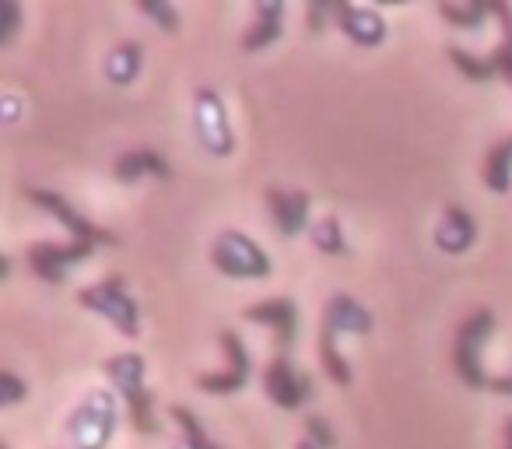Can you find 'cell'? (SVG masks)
Wrapping results in <instances>:
<instances>
[{
    "label": "cell",
    "instance_id": "cell-1",
    "mask_svg": "<svg viewBox=\"0 0 512 449\" xmlns=\"http://www.w3.org/2000/svg\"><path fill=\"white\" fill-rule=\"evenodd\" d=\"M116 432V400L109 390L85 393L67 421V439L74 449H106L109 435Z\"/></svg>",
    "mask_w": 512,
    "mask_h": 449
},
{
    "label": "cell",
    "instance_id": "cell-2",
    "mask_svg": "<svg viewBox=\"0 0 512 449\" xmlns=\"http://www.w3.org/2000/svg\"><path fill=\"white\" fill-rule=\"evenodd\" d=\"M491 330H495V313H491V309H474V313L456 327L453 365H456V376H460L463 386H470V390H481V386L491 383L481 369V348L491 337Z\"/></svg>",
    "mask_w": 512,
    "mask_h": 449
},
{
    "label": "cell",
    "instance_id": "cell-3",
    "mask_svg": "<svg viewBox=\"0 0 512 449\" xmlns=\"http://www.w3.org/2000/svg\"><path fill=\"white\" fill-rule=\"evenodd\" d=\"M78 302L85 309H92V313L106 316V320L113 323L123 337H134L137 327H141V306L130 299V292H127V285H123L120 274L102 278L99 285H92V288H81Z\"/></svg>",
    "mask_w": 512,
    "mask_h": 449
},
{
    "label": "cell",
    "instance_id": "cell-4",
    "mask_svg": "<svg viewBox=\"0 0 512 449\" xmlns=\"http://www.w3.org/2000/svg\"><path fill=\"white\" fill-rule=\"evenodd\" d=\"M211 264L218 267L225 278H267L271 274V257L260 250L249 236L235 229H225L211 246Z\"/></svg>",
    "mask_w": 512,
    "mask_h": 449
},
{
    "label": "cell",
    "instance_id": "cell-5",
    "mask_svg": "<svg viewBox=\"0 0 512 449\" xmlns=\"http://www.w3.org/2000/svg\"><path fill=\"white\" fill-rule=\"evenodd\" d=\"M25 197H29L36 207H43V211H50L53 218L71 232V239H81V243H92V246H116L120 243L116 232H109V229H102V225H95V221H88L85 214L74 211V207L67 204V197H60V193L39 190V186H25Z\"/></svg>",
    "mask_w": 512,
    "mask_h": 449
},
{
    "label": "cell",
    "instance_id": "cell-6",
    "mask_svg": "<svg viewBox=\"0 0 512 449\" xmlns=\"http://www.w3.org/2000/svg\"><path fill=\"white\" fill-rule=\"evenodd\" d=\"M193 123H197V137L211 155H232L235 137L228 127L225 102L214 88H197L193 95Z\"/></svg>",
    "mask_w": 512,
    "mask_h": 449
},
{
    "label": "cell",
    "instance_id": "cell-7",
    "mask_svg": "<svg viewBox=\"0 0 512 449\" xmlns=\"http://www.w3.org/2000/svg\"><path fill=\"white\" fill-rule=\"evenodd\" d=\"M92 243H81V239H71V243H36L29 246V267L39 281L46 285H64L67 267L81 264V260H92Z\"/></svg>",
    "mask_w": 512,
    "mask_h": 449
},
{
    "label": "cell",
    "instance_id": "cell-8",
    "mask_svg": "<svg viewBox=\"0 0 512 449\" xmlns=\"http://www.w3.org/2000/svg\"><path fill=\"white\" fill-rule=\"evenodd\" d=\"M264 390H267V397H271V404L285 407V411H299L306 400H313L316 383L306 372H295L285 355H278V358H271L264 369Z\"/></svg>",
    "mask_w": 512,
    "mask_h": 449
},
{
    "label": "cell",
    "instance_id": "cell-9",
    "mask_svg": "<svg viewBox=\"0 0 512 449\" xmlns=\"http://www.w3.org/2000/svg\"><path fill=\"white\" fill-rule=\"evenodd\" d=\"M330 18L358 46H379L386 39V22L376 8H358V4H348V0H330Z\"/></svg>",
    "mask_w": 512,
    "mask_h": 449
},
{
    "label": "cell",
    "instance_id": "cell-10",
    "mask_svg": "<svg viewBox=\"0 0 512 449\" xmlns=\"http://www.w3.org/2000/svg\"><path fill=\"white\" fill-rule=\"evenodd\" d=\"M242 320L246 323H260V327H271L278 337L281 351H288L295 344V327H299V309L292 299H267L256 302V306L242 309Z\"/></svg>",
    "mask_w": 512,
    "mask_h": 449
},
{
    "label": "cell",
    "instance_id": "cell-11",
    "mask_svg": "<svg viewBox=\"0 0 512 449\" xmlns=\"http://www.w3.org/2000/svg\"><path fill=\"white\" fill-rule=\"evenodd\" d=\"M264 197H267V207H271V218L281 236H299V232L306 229L309 204H313V197H309L306 190L285 193L281 186H267Z\"/></svg>",
    "mask_w": 512,
    "mask_h": 449
},
{
    "label": "cell",
    "instance_id": "cell-12",
    "mask_svg": "<svg viewBox=\"0 0 512 449\" xmlns=\"http://www.w3.org/2000/svg\"><path fill=\"white\" fill-rule=\"evenodd\" d=\"M323 330H330V334H369L372 313L365 306H358L351 295L337 292L323 306Z\"/></svg>",
    "mask_w": 512,
    "mask_h": 449
},
{
    "label": "cell",
    "instance_id": "cell-13",
    "mask_svg": "<svg viewBox=\"0 0 512 449\" xmlns=\"http://www.w3.org/2000/svg\"><path fill=\"white\" fill-rule=\"evenodd\" d=\"M474 239H477L474 218H470L460 204H449L446 211H442L439 229H435V246H439L442 253H467L470 246H474Z\"/></svg>",
    "mask_w": 512,
    "mask_h": 449
},
{
    "label": "cell",
    "instance_id": "cell-14",
    "mask_svg": "<svg viewBox=\"0 0 512 449\" xmlns=\"http://www.w3.org/2000/svg\"><path fill=\"white\" fill-rule=\"evenodd\" d=\"M113 176L120 183H137L144 176H155V179H169L172 169L158 151L151 148H134V151H123L120 158L113 162Z\"/></svg>",
    "mask_w": 512,
    "mask_h": 449
},
{
    "label": "cell",
    "instance_id": "cell-15",
    "mask_svg": "<svg viewBox=\"0 0 512 449\" xmlns=\"http://www.w3.org/2000/svg\"><path fill=\"white\" fill-rule=\"evenodd\" d=\"M256 22L249 25V32L242 36V50H264L274 39L281 36V25H285V4L281 0H256Z\"/></svg>",
    "mask_w": 512,
    "mask_h": 449
},
{
    "label": "cell",
    "instance_id": "cell-16",
    "mask_svg": "<svg viewBox=\"0 0 512 449\" xmlns=\"http://www.w3.org/2000/svg\"><path fill=\"white\" fill-rule=\"evenodd\" d=\"M141 57H144V46L137 39H123V43H116L109 50L102 71H106V78L113 85H130L137 78V71H141Z\"/></svg>",
    "mask_w": 512,
    "mask_h": 449
},
{
    "label": "cell",
    "instance_id": "cell-17",
    "mask_svg": "<svg viewBox=\"0 0 512 449\" xmlns=\"http://www.w3.org/2000/svg\"><path fill=\"white\" fill-rule=\"evenodd\" d=\"M106 376L113 379V386L123 393V400L130 397V393L144 390V358L134 355V351H120V355L106 358Z\"/></svg>",
    "mask_w": 512,
    "mask_h": 449
},
{
    "label": "cell",
    "instance_id": "cell-18",
    "mask_svg": "<svg viewBox=\"0 0 512 449\" xmlns=\"http://www.w3.org/2000/svg\"><path fill=\"white\" fill-rule=\"evenodd\" d=\"M481 176H484V186H488V190H495V193L512 190V137L498 141L495 148L488 151Z\"/></svg>",
    "mask_w": 512,
    "mask_h": 449
},
{
    "label": "cell",
    "instance_id": "cell-19",
    "mask_svg": "<svg viewBox=\"0 0 512 449\" xmlns=\"http://www.w3.org/2000/svg\"><path fill=\"white\" fill-rule=\"evenodd\" d=\"M439 15L449 25H456V29H481L484 18L495 15V11H491V0H470V4H446V0H439Z\"/></svg>",
    "mask_w": 512,
    "mask_h": 449
},
{
    "label": "cell",
    "instance_id": "cell-20",
    "mask_svg": "<svg viewBox=\"0 0 512 449\" xmlns=\"http://www.w3.org/2000/svg\"><path fill=\"white\" fill-rule=\"evenodd\" d=\"M491 11H495V18L502 22V43L491 50V64H495V71L502 74L505 81H512V8L502 4V0H491Z\"/></svg>",
    "mask_w": 512,
    "mask_h": 449
},
{
    "label": "cell",
    "instance_id": "cell-21",
    "mask_svg": "<svg viewBox=\"0 0 512 449\" xmlns=\"http://www.w3.org/2000/svg\"><path fill=\"white\" fill-rule=\"evenodd\" d=\"M320 365L330 383H337V386L351 383V369H348V362H344L341 348H337V334H330V330H323V327H320Z\"/></svg>",
    "mask_w": 512,
    "mask_h": 449
},
{
    "label": "cell",
    "instance_id": "cell-22",
    "mask_svg": "<svg viewBox=\"0 0 512 449\" xmlns=\"http://www.w3.org/2000/svg\"><path fill=\"white\" fill-rule=\"evenodd\" d=\"M309 239H313L316 250L327 253V257H344V253H348V243H344L341 221L337 218H320L313 229H309Z\"/></svg>",
    "mask_w": 512,
    "mask_h": 449
},
{
    "label": "cell",
    "instance_id": "cell-23",
    "mask_svg": "<svg viewBox=\"0 0 512 449\" xmlns=\"http://www.w3.org/2000/svg\"><path fill=\"white\" fill-rule=\"evenodd\" d=\"M169 418L183 428V442H179L176 449H211V442H207V435H204V425H200V418L186 404H172Z\"/></svg>",
    "mask_w": 512,
    "mask_h": 449
},
{
    "label": "cell",
    "instance_id": "cell-24",
    "mask_svg": "<svg viewBox=\"0 0 512 449\" xmlns=\"http://www.w3.org/2000/svg\"><path fill=\"white\" fill-rule=\"evenodd\" d=\"M446 57L453 60L456 71L470 81H491L498 74L495 64H491V57H474V53H467L463 46H446Z\"/></svg>",
    "mask_w": 512,
    "mask_h": 449
},
{
    "label": "cell",
    "instance_id": "cell-25",
    "mask_svg": "<svg viewBox=\"0 0 512 449\" xmlns=\"http://www.w3.org/2000/svg\"><path fill=\"white\" fill-rule=\"evenodd\" d=\"M249 379L235 376L232 369H221V372H200L197 376V386L204 393H214V397H221V393H239L242 386H246Z\"/></svg>",
    "mask_w": 512,
    "mask_h": 449
},
{
    "label": "cell",
    "instance_id": "cell-26",
    "mask_svg": "<svg viewBox=\"0 0 512 449\" xmlns=\"http://www.w3.org/2000/svg\"><path fill=\"white\" fill-rule=\"evenodd\" d=\"M137 11L155 18L162 32H179V11L172 8V4H162V0H137Z\"/></svg>",
    "mask_w": 512,
    "mask_h": 449
},
{
    "label": "cell",
    "instance_id": "cell-27",
    "mask_svg": "<svg viewBox=\"0 0 512 449\" xmlns=\"http://www.w3.org/2000/svg\"><path fill=\"white\" fill-rule=\"evenodd\" d=\"M306 439L313 442V446H320V449H337V435H334V428H330V421L323 418V414H309L306 421Z\"/></svg>",
    "mask_w": 512,
    "mask_h": 449
},
{
    "label": "cell",
    "instance_id": "cell-28",
    "mask_svg": "<svg viewBox=\"0 0 512 449\" xmlns=\"http://www.w3.org/2000/svg\"><path fill=\"white\" fill-rule=\"evenodd\" d=\"M0 15H4V22H0V46H8L18 36V29H22V8H18L15 0H4Z\"/></svg>",
    "mask_w": 512,
    "mask_h": 449
},
{
    "label": "cell",
    "instance_id": "cell-29",
    "mask_svg": "<svg viewBox=\"0 0 512 449\" xmlns=\"http://www.w3.org/2000/svg\"><path fill=\"white\" fill-rule=\"evenodd\" d=\"M25 393H29V386L15 372L11 369L0 372V404H18V400H25Z\"/></svg>",
    "mask_w": 512,
    "mask_h": 449
},
{
    "label": "cell",
    "instance_id": "cell-30",
    "mask_svg": "<svg viewBox=\"0 0 512 449\" xmlns=\"http://www.w3.org/2000/svg\"><path fill=\"white\" fill-rule=\"evenodd\" d=\"M327 18H330V0H316L306 8V25L313 32H323L327 29Z\"/></svg>",
    "mask_w": 512,
    "mask_h": 449
},
{
    "label": "cell",
    "instance_id": "cell-31",
    "mask_svg": "<svg viewBox=\"0 0 512 449\" xmlns=\"http://www.w3.org/2000/svg\"><path fill=\"white\" fill-rule=\"evenodd\" d=\"M488 390L505 393V397H509V393H512V376H495V379L488 383Z\"/></svg>",
    "mask_w": 512,
    "mask_h": 449
},
{
    "label": "cell",
    "instance_id": "cell-32",
    "mask_svg": "<svg viewBox=\"0 0 512 449\" xmlns=\"http://www.w3.org/2000/svg\"><path fill=\"white\" fill-rule=\"evenodd\" d=\"M11 278V257L0 260V281H8Z\"/></svg>",
    "mask_w": 512,
    "mask_h": 449
},
{
    "label": "cell",
    "instance_id": "cell-33",
    "mask_svg": "<svg viewBox=\"0 0 512 449\" xmlns=\"http://www.w3.org/2000/svg\"><path fill=\"white\" fill-rule=\"evenodd\" d=\"M505 449H512V418H505Z\"/></svg>",
    "mask_w": 512,
    "mask_h": 449
},
{
    "label": "cell",
    "instance_id": "cell-34",
    "mask_svg": "<svg viewBox=\"0 0 512 449\" xmlns=\"http://www.w3.org/2000/svg\"><path fill=\"white\" fill-rule=\"evenodd\" d=\"M295 449H320V446H313V442H309V439H302V442H299V446H295Z\"/></svg>",
    "mask_w": 512,
    "mask_h": 449
},
{
    "label": "cell",
    "instance_id": "cell-35",
    "mask_svg": "<svg viewBox=\"0 0 512 449\" xmlns=\"http://www.w3.org/2000/svg\"><path fill=\"white\" fill-rule=\"evenodd\" d=\"M211 449H221V446H218V442H211Z\"/></svg>",
    "mask_w": 512,
    "mask_h": 449
}]
</instances>
